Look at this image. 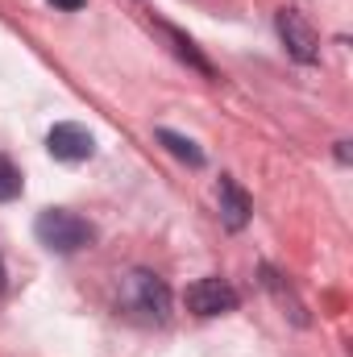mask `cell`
Returning a JSON list of instances; mask_svg holds the SVG:
<instances>
[{
  "instance_id": "obj_10",
  "label": "cell",
  "mask_w": 353,
  "mask_h": 357,
  "mask_svg": "<svg viewBox=\"0 0 353 357\" xmlns=\"http://www.w3.org/2000/svg\"><path fill=\"white\" fill-rule=\"evenodd\" d=\"M50 4H59V8H67V13H80L88 0H50Z\"/></svg>"
},
{
  "instance_id": "obj_1",
  "label": "cell",
  "mask_w": 353,
  "mask_h": 357,
  "mask_svg": "<svg viewBox=\"0 0 353 357\" xmlns=\"http://www.w3.org/2000/svg\"><path fill=\"white\" fill-rule=\"evenodd\" d=\"M117 307L142 324H163L171 316V287L154 270H125L117 282Z\"/></svg>"
},
{
  "instance_id": "obj_7",
  "label": "cell",
  "mask_w": 353,
  "mask_h": 357,
  "mask_svg": "<svg viewBox=\"0 0 353 357\" xmlns=\"http://www.w3.org/2000/svg\"><path fill=\"white\" fill-rule=\"evenodd\" d=\"M154 137H158V142H163V146L175 154L179 162H187V167H195V171L204 167V150H200L191 137H183V133H175V129H158Z\"/></svg>"
},
{
  "instance_id": "obj_3",
  "label": "cell",
  "mask_w": 353,
  "mask_h": 357,
  "mask_svg": "<svg viewBox=\"0 0 353 357\" xmlns=\"http://www.w3.org/2000/svg\"><path fill=\"white\" fill-rule=\"evenodd\" d=\"M274 25H278V38H283L287 54H291L295 63H316V59H320V38H316V29H312L295 8H283V13L274 17Z\"/></svg>"
},
{
  "instance_id": "obj_8",
  "label": "cell",
  "mask_w": 353,
  "mask_h": 357,
  "mask_svg": "<svg viewBox=\"0 0 353 357\" xmlns=\"http://www.w3.org/2000/svg\"><path fill=\"white\" fill-rule=\"evenodd\" d=\"M163 33L171 38V46H175V54H179V59H187V63H191V67H195L200 75H208V79H212V63H208V59H204V54L195 50V42H191L187 33H179L175 25H163Z\"/></svg>"
},
{
  "instance_id": "obj_6",
  "label": "cell",
  "mask_w": 353,
  "mask_h": 357,
  "mask_svg": "<svg viewBox=\"0 0 353 357\" xmlns=\"http://www.w3.org/2000/svg\"><path fill=\"white\" fill-rule=\"evenodd\" d=\"M216 199H220V220H225V229L241 233V229L250 225V216H254V204H250V195L237 187V178L233 175H220Z\"/></svg>"
},
{
  "instance_id": "obj_11",
  "label": "cell",
  "mask_w": 353,
  "mask_h": 357,
  "mask_svg": "<svg viewBox=\"0 0 353 357\" xmlns=\"http://www.w3.org/2000/svg\"><path fill=\"white\" fill-rule=\"evenodd\" d=\"M0 291H4V266H0Z\"/></svg>"
},
{
  "instance_id": "obj_2",
  "label": "cell",
  "mask_w": 353,
  "mask_h": 357,
  "mask_svg": "<svg viewBox=\"0 0 353 357\" xmlns=\"http://www.w3.org/2000/svg\"><path fill=\"white\" fill-rule=\"evenodd\" d=\"M33 237L50 250V254H80L84 245H91L96 229H91L84 216L67 212V208H46L38 220H33Z\"/></svg>"
},
{
  "instance_id": "obj_9",
  "label": "cell",
  "mask_w": 353,
  "mask_h": 357,
  "mask_svg": "<svg viewBox=\"0 0 353 357\" xmlns=\"http://www.w3.org/2000/svg\"><path fill=\"white\" fill-rule=\"evenodd\" d=\"M21 187H25V178L21 171L8 162V158H0V204H8V199H17L21 195Z\"/></svg>"
},
{
  "instance_id": "obj_4",
  "label": "cell",
  "mask_w": 353,
  "mask_h": 357,
  "mask_svg": "<svg viewBox=\"0 0 353 357\" xmlns=\"http://www.w3.org/2000/svg\"><path fill=\"white\" fill-rule=\"evenodd\" d=\"M187 307L195 316H225V312H237V291L225 278L208 274V278H200V282L187 287Z\"/></svg>"
},
{
  "instance_id": "obj_5",
  "label": "cell",
  "mask_w": 353,
  "mask_h": 357,
  "mask_svg": "<svg viewBox=\"0 0 353 357\" xmlns=\"http://www.w3.org/2000/svg\"><path fill=\"white\" fill-rule=\"evenodd\" d=\"M46 150H50L59 162H88L91 150H96V142H91V133L84 129V125L63 121V125H54V129H50Z\"/></svg>"
}]
</instances>
